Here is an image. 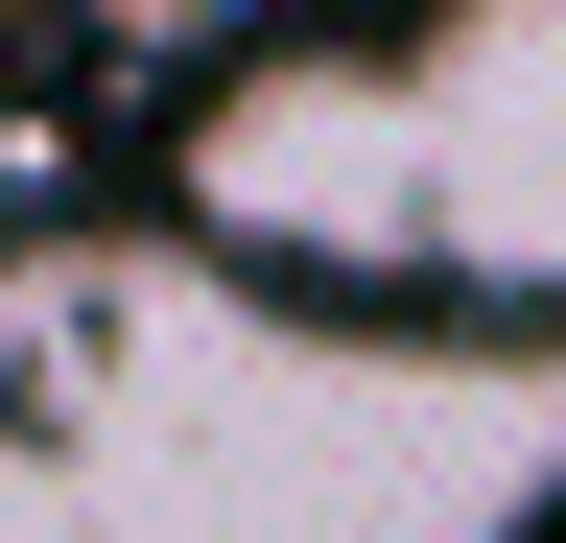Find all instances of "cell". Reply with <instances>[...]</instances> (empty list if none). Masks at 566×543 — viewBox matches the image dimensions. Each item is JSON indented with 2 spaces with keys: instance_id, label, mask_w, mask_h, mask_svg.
I'll return each mask as SVG.
<instances>
[{
  "instance_id": "6da1fadb",
  "label": "cell",
  "mask_w": 566,
  "mask_h": 543,
  "mask_svg": "<svg viewBox=\"0 0 566 543\" xmlns=\"http://www.w3.org/2000/svg\"><path fill=\"white\" fill-rule=\"evenodd\" d=\"M566 331L283 307L189 237L0 260V543H543Z\"/></svg>"
},
{
  "instance_id": "7a4b0ae2",
  "label": "cell",
  "mask_w": 566,
  "mask_h": 543,
  "mask_svg": "<svg viewBox=\"0 0 566 543\" xmlns=\"http://www.w3.org/2000/svg\"><path fill=\"white\" fill-rule=\"evenodd\" d=\"M189 260L283 307H424V166H401V48H260L189 95Z\"/></svg>"
},
{
  "instance_id": "3957f363",
  "label": "cell",
  "mask_w": 566,
  "mask_h": 543,
  "mask_svg": "<svg viewBox=\"0 0 566 543\" xmlns=\"http://www.w3.org/2000/svg\"><path fill=\"white\" fill-rule=\"evenodd\" d=\"M401 166H424V307H566V0H449L401 48Z\"/></svg>"
}]
</instances>
